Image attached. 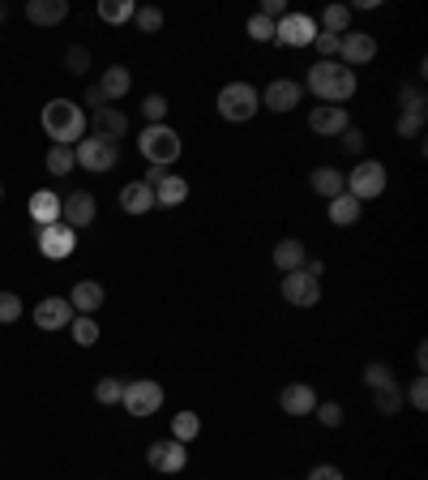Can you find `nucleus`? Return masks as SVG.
Returning <instances> with one entry per match:
<instances>
[{"mask_svg":"<svg viewBox=\"0 0 428 480\" xmlns=\"http://www.w3.org/2000/svg\"><path fill=\"white\" fill-rule=\"evenodd\" d=\"M424 120H428V112H403L399 116V138H420L424 133Z\"/></svg>","mask_w":428,"mask_h":480,"instance_id":"nucleus-38","label":"nucleus"},{"mask_svg":"<svg viewBox=\"0 0 428 480\" xmlns=\"http://www.w3.org/2000/svg\"><path fill=\"white\" fill-rule=\"evenodd\" d=\"M283 300L296 305V309H313L321 300V284L309 279L305 270H291V275H283Z\"/></svg>","mask_w":428,"mask_h":480,"instance_id":"nucleus-16","label":"nucleus"},{"mask_svg":"<svg viewBox=\"0 0 428 480\" xmlns=\"http://www.w3.org/2000/svg\"><path fill=\"white\" fill-rule=\"evenodd\" d=\"M338 39H343V35H326V30H317V39H313V48L321 52L326 60H334V56H338Z\"/></svg>","mask_w":428,"mask_h":480,"instance_id":"nucleus-44","label":"nucleus"},{"mask_svg":"<svg viewBox=\"0 0 428 480\" xmlns=\"http://www.w3.org/2000/svg\"><path fill=\"white\" fill-rule=\"evenodd\" d=\"M86 103H91V108H107V99H103V91H99V86H86Z\"/></svg>","mask_w":428,"mask_h":480,"instance_id":"nucleus-49","label":"nucleus"},{"mask_svg":"<svg viewBox=\"0 0 428 480\" xmlns=\"http://www.w3.org/2000/svg\"><path fill=\"white\" fill-rule=\"evenodd\" d=\"M279 408L287 412V416H313V408H317V390H313L309 382H291L279 390Z\"/></svg>","mask_w":428,"mask_h":480,"instance_id":"nucleus-18","label":"nucleus"},{"mask_svg":"<svg viewBox=\"0 0 428 480\" xmlns=\"http://www.w3.org/2000/svg\"><path fill=\"white\" fill-rule=\"evenodd\" d=\"M167 108H171V103H167L163 95H146V103H142V112H146V120H150V124H163Z\"/></svg>","mask_w":428,"mask_h":480,"instance_id":"nucleus-42","label":"nucleus"},{"mask_svg":"<svg viewBox=\"0 0 428 480\" xmlns=\"http://www.w3.org/2000/svg\"><path fill=\"white\" fill-rule=\"evenodd\" d=\"M343 180H347V193H352L360 206H364V202H373V197L385 193V164H377V159H364V164H356L352 172H343Z\"/></svg>","mask_w":428,"mask_h":480,"instance_id":"nucleus-6","label":"nucleus"},{"mask_svg":"<svg viewBox=\"0 0 428 480\" xmlns=\"http://www.w3.org/2000/svg\"><path fill=\"white\" fill-rule=\"evenodd\" d=\"M364 382L373 390V408H377L381 416H399V412H403V390H399V382H394V373H390L385 360L364 364Z\"/></svg>","mask_w":428,"mask_h":480,"instance_id":"nucleus-3","label":"nucleus"},{"mask_svg":"<svg viewBox=\"0 0 428 480\" xmlns=\"http://www.w3.org/2000/svg\"><path fill=\"white\" fill-rule=\"evenodd\" d=\"M22 296H18V292H0V322H4V326H9V322H18V317H22Z\"/></svg>","mask_w":428,"mask_h":480,"instance_id":"nucleus-35","label":"nucleus"},{"mask_svg":"<svg viewBox=\"0 0 428 480\" xmlns=\"http://www.w3.org/2000/svg\"><path fill=\"white\" fill-rule=\"evenodd\" d=\"M313 416H317V420H321L326 429H338V425H343V408H338L334 399H326V404L317 399V408H313Z\"/></svg>","mask_w":428,"mask_h":480,"instance_id":"nucleus-37","label":"nucleus"},{"mask_svg":"<svg viewBox=\"0 0 428 480\" xmlns=\"http://www.w3.org/2000/svg\"><path fill=\"white\" fill-rule=\"evenodd\" d=\"M95 197L86 189H77V193H69V197H60V223L65 228H73V232H82V228H91L95 223Z\"/></svg>","mask_w":428,"mask_h":480,"instance_id":"nucleus-15","label":"nucleus"},{"mask_svg":"<svg viewBox=\"0 0 428 480\" xmlns=\"http://www.w3.org/2000/svg\"><path fill=\"white\" fill-rule=\"evenodd\" d=\"M9 13H13V9H9V4H4V0H0V22H4V18H9Z\"/></svg>","mask_w":428,"mask_h":480,"instance_id":"nucleus-51","label":"nucleus"},{"mask_svg":"<svg viewBox=\"0 0 428 480\" xmlns=\"http://www.w3.org/2000/svg\"><path fill=\"white\" fill-rule=\"evenodd\" d=\"M300 270H305L309 279H317V284H321V275H326V262H321V258H305V266H300Z\"/></svg>","mask_w":428,"mask_h":480,"instance_id":"nucleus-47","label":"nucleus"},{"mask_svg":"<svg viewBox=\"0 0 428 480\" xmlns=\"http://www.w3.org/2000/svg\"><path fill=\"white\" fill-rule=\"evenodd\" d=\"M39 253L52 258V262H60V258H69L73 249H77V232L65 228V223H48V228H39Z\"/></svg>","mask_w":428,"mask_h":480,"instance_id":"nucleus-14","label":"nucleus"},{"mask_svg":"<svg viewBox=\"0 0 428 480\" xmlns=\"http://www.w3.org/2000/svg\"><path fill=\"white\" fill-rule=\"evenodd\" d=\"M120 404H124V412H129V416L146 420V416H155V412L163 408V386L150 382V378H133V382H124Z\"/></svg>","mask_w":428,"mask_h":480,"instance_id":"nucleus-7","label":"nucleus"},{"mask_svg":"<svg viewBox=\"0 0 428 480\" xmlns=\"http://www.w3.org/2000/svg\"><path fill=\"white\" fill-rule=\"evenodd\" d=\"M138 4L133 0H99V18L107 26H120V22H133Z\"/></svg>","mask_w":428,"mask_h":480,"instance_id":"nucleus-29","label":"nucleus"},{"mask_svg":"<svg viewBox=\"0 0 428 480\" xmlns=\"http://www.w3.org/2000/svg\"><path fill=\"white\" fill-rule=\"evenodd\" d=\"M120 206H124V215H150L155 211V189L142 185V180H129L120 189Z\"/></svg>","mask_w":428,"mask_h":480,"instance_id":"nucleus-22","label":"nucleus"},{"mask_svg":"<svg viewBox=\"0 0 428 480\" xmlns=\"http://www.w3.org/2000/svg\"><path fill=\"white\" fill-rule=\"evenodd\" d=\"M30 219H35L39 228H48V223H60V197H56L52 189L30 193Z\"/></svg>","mask_w":428,"mask_h":480,"instance_id":"nucleus-25","label":"nucleus"},{"mask_svg":"<svg viewBox=\"0 0 428 480\" xmlns=\"http://www.w3.org/2000/svg\"><path fill=\"white\" fill-rule=\"evenodd\" d=\"M65 18H69V0H26V22L60 26Z\"/></svg>","mask_w":428,"mask_h":480,"instance_id":"nucleus-20","label":"nucleus"},{"mask_svg":"<svg viewBox=\"0 0 428 480\" xmlns=\"http://www.w3.org/2000/svg\"><path fill=\"white\" fill-rule=\"evenodd\" d=\"M338 142H343V150H347V155H360V150H364V133H360L356 124H347V129L338 133Z\"/></svg>","mask_w":428,"mask_h":480,"instance_id":"nucleus-45","label":"nucleus"},{"mask_svg":"<svg viewBox=\"0 0 428 480\" xmlns=\"http://www.w3.org/2000/svg\"><path fill=\"white\" fill-rule=\"evenodd\" d=\"M77 317L69 305V296H44L35 305V326L39 331H69V322Z\"/></svg>","mask_w":428,"mask_h":480,"instance_id":"nucleus-13","label":"nucleus"},{"mask_svg":"<svg viewBox=\"0 0 428 480\" xmlns=\"http://www.w3.org/2000/svg\"><path fill=\"white\" fill-rule=\"evenodd\" d=\"M309 480H343V472H338L334 463H317V468L309 472Z\"/></svg>","mask_w":428,"mask_h":480,"instance_id":"nucleus-46","label":"nucleus"},{"mask_svg":"<svg viewBox=\"0 0 428 480\" xmlns=\"http://www.w3.org/2000/svg\"><path fill=\"white\" fill-rule=\"evenodd\" d=\"M347 124H352V116H347V108H338V103H317L309 112V129L321 133V138H338Z\"/></svg>","mask_w":428,"mask_h":480,"instance_id":"nucleus-17","label":"nucleus"},{"mask_svg":"<svg viewBox=\"0 0 428 480\" xmlns=\"http://www.w3.org/2000/svg\"><path fill=\"white\" fill-rule=\"evenodd\" d=\"M0 197H4V185H0Z\"/></svg>","mask_w":428,"mask_h":480,"instance_id":"nucleus-52","label":"nucleus"},{"mask_svg":"<svg viewBox=\"0 0 428 480\" xmlns=\"http://www.w3.org/2000/svg\"><path fill=\"white\" fill-rule=\"evenodd\" d=\"M399 103H403V112H428V103H424V86L407 82L403 91H399Z\"/></svg>","mask_w":428,"mask_h":480,"instance_id":"nucleus-34","label":"nucleus"},{"mask_svg":"<svg viewBox=\"0 0 428 480\" xmlns=\"http://www.w3.org/2000/svg\"><path fill=\"white\" fill-rule=\"evenodd\" d=\"M313 39H317V22L309 13H283L274 22V44H283V48H309Z\"/></svg>","mask_w":428,"mask_h":480,"instance_id":"nucleus-8","label":"nucleus"},{"mask_svg":"<svg viewBox=\"0 0 428 480\" xmlns=\"http://www.w3.org/2000/svg\"><path fill=\"white\" fill-rule=\"evenodd\" d=\"M120 395H124V382L120 378H99V386H95L99 404H120Z\"/></svg>","mask_w":428,"mask_h":480,"instance_id":"nucleus-39","label":"nucleus"},{"mask_svg":"<svg viewBox=\"0 0 428 480\" xmlns=\"http://www.w3.org/2000/svg\"><path fill=\"white\" fill-rule=\"evenodd\" d=\"M347 26H352V9H347V4H326L321 30H326V35H347Z\"/></svg>","mask_w":428,"mask_h":480,"instance_id":"nucleus-31","label":"nucleus"},{"mask_svg":"<svg viewBox=\"0 0 428 480\" xmlns=\"http://www.w3.org/2000/svg\"><path fill=\"white\" fill-rule=\"evenodd\" d=\"M91 138H99V142H112L120 146V138L129 133V116L120 112L116 103H107V108H99V112H91Z\"/></svg>","mask_w":428,"mask_h":480,"instance_id":"nucleus-12","label":"nucleus"},{"mask_svg":"<svg viewBox=\"0 0 428 480\" xmlns=\"http://www.w3.org/2000/svg\"><path fill=\"white\" fill-rule=\"evenodd\" d=\"M270 112H291L296 103H300V82H291V77H279V82H270L266 86V99H262Z\"/></svg>","mask_w":428,"mask_h":480,"instance_id":"nucleus-21","label":"nucleus"},{"mask_svg":"<svg viewBox=\"0 0 428 480\" xmlns=\"http://www.w3.org/2000/svg\"><path fill=\"white\" fill-rule=\"evenodd\" d=\"M44 168H48V176H69V172L77 168V159H73V146H52L48 159H44Z\"/></svg>","mask_w":428,"mask_h":480,"instance_id":"nucleus-30","label":"nucleus"},{"mask_svg":"<svg viewBox=\"0 0 428 480\" xmlns=\"http://www.w3.org/2000/svg\"><path fill=\"white\" fill-rule=\"evenodd\" d=\"M138 146H142V155H146L150 168H167V164L180 159V133H176L171 124H146Z\"/></svg>","mask_w":428,"mask_h":480,"instance_id":"nucleus-4","label":"nucleus"},{"mask_svg":"<svg viewBox=\"0 0 428 480\" xmlns=\"http://www.w3.org/2000/svg\"><path fill=\"white\" fill-rule=\"evenodd\" d=\"M133 22L142 26L146 35H155V30H163V9H155V4H142V9L133 13Z\"/></svg>","mask_w":428,"mask_h":480,"instance_id":"nucleus-36","label":"nucleus"},{"mask_svg":"<svg viewBox=\"0 0 428 480\" xmlns=\"http://www.w3.org/2000/svg\"><path fill=\"white\" fill-rule=\"evenodd\" d=\"M274 266H279L283 275L300 270V266H305V240H296V236L279 240V244H274Z\"/></svg>","mask_w":428,"mask_h":480,"instance_id":"nucleus-26","label":"nucleus"},{"mask_svg":"<svg viewBox=\"0 0 428 480\" xmlns=\"http://www.w3.org/2000/svg\"><path fill=\"white\" fill-rule=\"evenodd\" d=\"M73 159H77V168H86V172H112L120 159V146L99 142V138H82V142L73 146Z\"/></svg>","mask_w":428,"mask_h":480,"instance_id":"nucleus-9","label":"nucleus"},{"mask_svg":"<svg viewBox=\"0 0 428 480\" xmlns=\"http://www.w3.org/2000/svg\"><path fill=\"white\" fill-rule=\"evenodd\" d=\"M258 108H262V95H258L249 82H227V86L218 91V116L232 120V124L253 120L258 116Z\"/></svg>","mask_w":428,"mask_h":480,"instance_id":"nucleus-5","label":"nucleus"},{"mask_svg":"<svg viewBox=\"0 0 428 480\" xmlns=\"http://www.w3.org/2000/svg\"><path fill=\"white\" fill-rule=\"evenodd\" d=\"M249 39H258V44H274V22L262 18V13H253V18H249Z\"/></svg>","mask_w":428,"mask_h":480,"instance_id":"nucleus-40","label":"nucleus"},{"mask_svg":"<svg viewBox=\"0 0 428 480\" xmlns=\"http://www.w3.org/2000/svg\"><path fill=\"white\" fill-rule=\"evenodd\" d=\"M69 335H73L77 348H95V343H99V322H95V317H73Z\"/></svg>","mask_w":428,"mask_h":480,"instance_id":"nucleus-32","label":"nucleus"},{"mask_svg":"<svg viewBox=\"0 0 428 480\" xmlns=\"http://www.w3.org/2000/svg\"><path fill=\"white\" fill-rule=\"evenodd\" d=\"M103 284H95V279H82V284H73V292H69V305H73V313L77 317H95V309L103 305Z\"/></svg>","mask_w":428,"mask_h":480,"instance_id":"nucleus-19","label":"nucleus"},{"mask_svg":"<svg viewBox=\"0 0 428 480\" xmlns=\"http://www.w3.org/2000/svg\"><path fill=\"white\" fill-rule=\"evenodd\" d=\"M202 433V416L197 412H176V420H171V437L176 442H193Z\"/></svg>","mask_w":428,"mask_h":480,"instance_id":"nucleus-33","label":"nucleus"},{"mask_svg":"<svg viewBox=\"0 0 428 480\" xmlns=\"http://www.w3.org/2000/svg\"><path fill=\"white\" fill-rule=\"evenodd\" d=\"M373 56H377V39L364 35V30H347V35L338 39V65H347L352 73H356L360 65H369Z\"/></svg>","mask_w":428,"mask_h":480,"instance_id":"nucleus-11","label":"nucleus"},{"mask_svg":"<svg viewBox=\"0 0 428 480\" xmlns=\"http://www.w3.org/2000/svg\"><path fill=\"white\" fill-rule=\"evenodd\" d=\"M356 219H360V202L352 197V193H338V197L330 202V223L334 228H352Z\"/></svg>","mask_w":428,"mask_h":480,"instance_id":"nucleus-28","label":"nucleus"},{"mask_svg":"<svg viewBox=\"0 0 428 480\" xmlns=\"http://www.w3.org/2000/svg\"><path fill=\"white\" fill-rule=\"evenodd\" d=\"M163 176H167L163 168H150V172H146V180H142V185H150V189H155V185H159V180H163Z\"/></svg>","mask_w":428,"mask_h":480,"instance_id":"nucleus-50","label":"nucleus"},{"mask_svg":"<svg viewBox=\"0 0 428 480\" xmlns=\"http://www.w3.org/2000/svg\"><path fill=\"white\" fill-rule=\"evenodd\" d=\"M146 463L155 468V472H185V463H189V446L185 442H176V437H159V442H150L146 446Z\"/></svg>","mask_w":428,"mask_h":480,"instance_id":"nucleus-10","label":"nucleus"},{"mask_svg":"<svg viewBox=\"0 0 428 480\" xmlns=\"http://www.w3.org/2000/svg\"><path fill=\"white\" fill-rule=\"evenodd\" d=\"M95 86L103 91V99L112 103V99H124V95H129V86H133V73L124 69V65H107V69H103V77H99Z\"/></svg>","mask_w":428,"mask_h":480,"instance_id":"nucleus-23","label":"nucleus"},{"mask_svg":"<svg viewBox=\"0 0 428 480\" xmlns=\"http://www.w3.org/2000/svg\"><path fill=\"white\" fill-rule=\"evenodd\" d=\"M309 185H313V193H321L326 202H334L338 193H347V180H343V172H334V168H313Z\"/></svg>","mask_w":428,"mask_h":480,"instance_id":"nucleus-27","label":"nucleus"},{"mask_svg":"<svg viewBox=\"0 0 428 480\" xmlns=\"http://www.w3.org/2000/svg\"><path fill=\"white\" fill-rule=\"evenodd\" d=\"M44 133L56 146H77L86 138V112L69 99H52V103H44Z\"/></svg>","mask_w":428,"mask_h":480,"instance_id":"nucleus-2","label":"nucleus"},{"mask_svg":"<svg viewBox=\"0 0 428 480\" xmlns=\"http://www.w3.org/2000/svg\"><path fill=\"white\" fill-rule=\"evenodd\" d=\"M283 13H287L283 0H262V18H270V22H274V18H283Z\"/></svg>","mask_w":428,"mask_h":480,"instance_id":"nucleus-48","label":"nucleus"},{"mask_svg":"<svg viewBox=\"0 0 428 480\" xmlns=\"http://www.w3.org/2000/svg\"><path fill=\"white\" fill-rule=\"evenodd\" d=\"M305 86H309L313 95L321 99V103H347V99L356 95V73L347 69V65H338V60H317L305 77Z\"/></svg>","mask_w":428,"mask_h":480,"instance_id":"nucleus-1","label":"nucleus"},{"mask_svg":"<svg viewBox=\"0 0 428 480\" xmlns=\"http://www.w3.org/2000/svg\"><path fill=\"white\" fill-rule=\"evenodd\" d=\"M185 197H189V180H185V176H171V172H167L163 180L155 185V206H163V211L180 206Z\"/></svg>","mask_w":428,"mask_h":480,"instance_id":"nucleus-24","label":"nucleus"},{"mask_svg":"<svg viewBox=\"0 0 428 480\" xmlns=\"http://www.w3.org/2000/svg\"><path fill=\"white\" fill-rule=\"evenodd\" d=\"M65 69H69V73H77V77H82V73L91 69V52L82 48V44H73V48L65 52Z\"/></svg>","mask_w":428,"mask_h":480,"instance_id":"nucleus-41","label":"nucleus"},{"mask_svg":"<svg viewBox=\"0 0 428 480\" xmlns=\"http://www.w3.org/2000/svg\"><path fill=\"white\" fill-rule=\"evenodd\" d=\"M407 404H411L416 412H424V408H428V382H424V373H420V378L411 382V390H407Z\"/></svg>","mask_w":428,"mask_h":480,"instance_id":"nucleus-43","label":"nucleus"}]
</instances>
